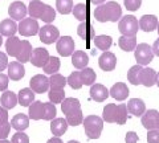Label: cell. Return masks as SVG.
<instances>
[{"label": "cell", "instance_id": "obj_1", "mask_svg": "<svg viewBox=\"0 0 159 143\" xmlns=\"http://www.w3.org/2000/svg\"><path fill=\"white\" fill-rule=\"evenodd\" d=\"M122 16V8L117 2H107L98 6L94 11V17L99 23H117Z\"/></svg>", "mask_w": 159, "mask_h": 143}, {"label": "cell", "instance_id": "obj_2", "mask_svg": "<svg viewBox=\"0 0 159 143\" xmlns=\"http://www.w3.org/2000/svg\"><path fill=\"white\" fill-rule=\"evenodd\" d=\"M85 134L89 139H98L103 129V119L98 115H88L82 122Z\"/></svg>", "mask_w": 159, "mask_h": 143}, {"label": "cell", "instance_id": "obj_3", "mask_svg": "<svg viewBox=\"0 0 159 143\" xmlns=\"http://www.w3.org/2000/svg\"><path fill=\"white\" fill-rule=\"evenodd\" d=\"M118 29L122 33V36H137L138 29H139V23L135 16L126 15V16H123L119 20Z\"/></svg>", "mask_w": 159, "mask_h": 143}, {"label": "cell", "instance_id": "obj_4", "mask_svg": "<svg viewBox=\"0 0 159 143\" xmlns=\"http://www.w3.org/2000/svg\"><path fill=\"white\" fill-rule=\"evenodd\" d=\"M134 57H135L138 65H142V66L148 65V64L152 61V58H154L152 48L146 42L138 44L135 51H134Z\"/></svg>", "mask_w": 159, "mask_h": 143}, {"label": "cell", "instance_id": "obj_5", "mask_svg": "<svg viewBox=\"0 0 159 143\" xmlns=\"http://www.w3.org/2000/svg\"><path fill=\"white\" fill-rule=\"evenodd\" d=\"M39 31H40V27H39V23L36 19L25 17L19 24V33L21 36H25V37L34 36V34L39 33Z\"/></svg>", "mask_w": 159, "mask_h": 143}, {"label": "cell", "instance_id": "obj_6", "mask_svg": "<svg viewBox=\"0 0 159 143\" xmlns=\"http://www.w3.org/2000/svg\"><path fill=\"white\" fill-rule=\"evenodd\" d=\"M39 36H40V41H43L44 44H53L60 38V32L52 24H47L43 28H40Z\"/></svg>", "mask_w": 159, "mask_h": 143}, {"label": "cell", "instance_id": "obj_7", "mask_svg": "<svg viewBox=\"0 0 159 143\" xmlns=\"http://www.w3.org/2000/svg\"><path fill=\"white\" fill-rule=\"evenodd\" d=\"M74 48H76L74 47V40L70 36H62L57 40L56 49L60 56H62V57L72 56L74 53Z\"/></svg>", "mask_w": 159, "mask_h": 143}, {"label": "cell", "instance_id": "obj_8", "mask_svg": "<svg viewBox=\"0 0 159 143\" xmlns=\"http://www.w3.org/2000/svg\"><path fill=\"white\" fill-rule=\"evenodd\" d=\"M29 87L32 89L34 93H40V94H43V93H47L51 86H49V78L44 74H36L31 78V81H29Z\"/></svg>", "mask_w": 159, "mask_h": 143}, {"label": "cell", "instance_id": "obj_9", "mask_svg": "<svg viewBox=\"0 0 159 143\" xmlns=\"http://www.w3.org/2000/svg\"><path fill=\"white\" fill-rule=\"evenodd\" d=\"M142 125L147 130H159V111L157 110H146L142 115Z\"/></svg>", "mask_w": 159, "mask_h": 143}, {"label": "cell", "instance_id": "obj_10", "mask_svg": "<svg viewBox=\"0 0 159 143\" xmlns=\"http://www.w3.org/2000/svg\"><path fill=\"white\" fill-rule=\"evenodd\" d=\"M8 13L11 16L12 20L15 21H21L23 19H25L28 13V7L21 2H13L8 8Z\"/></svg>", "mask_w": 159, "mask_h": 143}, {"label": "cell", "instance_id": "obj_11", "mask_svg": "<svg viewBox=\"0 0 159 143\" xmlns=\"http://www.w3.org/2000/svg\"><path fill=\"white\" fill-rule=\"evenodd\" d=\"M98 65L102 70L111 72L117 66V57L111 52H103L98 58Z\"/></svg>", "mask_w": 159, "mask_h": 143}, {"label": "cell", "instance_id": "obj_12", "mask_svg": "<svg viewBox=\"0 0 159 143\" xmlns=\"http://www.w3.org/2000/svg\"><path fill=\"white\" fill-rule=\"evenodd\" d=\"M49 57L51 56H49V53L45 48H36V49H33L29 62H32V65L37 68H43L48 62Z\"/></svg>", "mask_w": 159, "mask_h": 143}, {"label": "cell", "instance_id": "obj_13", "mask_svg": "<svg viewBox=\"0 0 159 143\" xmlns=\"http://www.w3.org/2000/svg\"><path fill=\"white\" fill-rule=\"evenodd\" d=\"M77 34L82 38V40L90 41V40H94V37H96V29H94V27H93L92 23H89V21L86 20V21H82V23L78 25V28H77Z\"/></svg>", "mask_w": 159, "mask_h": 143}, {"label": "cell", "instance_id": "obj_14", "mask_svg": "<svg viewBox=\"0 0 159 143\" xmlns=\"http://www.w3.org/2000/svg\"><path fill=\"white\" fill-rule=\"evenodd\" d=\"M8 77L12 81H20L21 78L25 76V68L21 62L19 61H12L11 64H8Z\"/></svg>", "mask_w": 159, "mask_h": 143}, {"label": "cell", "instance_id": "obj_15", "mask_svg": "<svg viewBox=\"0 0 159 143\" xmlns=\"http://www.w3.org/2000/svg\"><path fill=\"white\" fill-rule=\"evenodd\" d=\"M138 23H139V29H142L143 32H152L157 29L159 21L155 15H143Z\"/></svg>", "mask_w": 159, "mask_h": 143}, {"label": "cell", "instance_id": "obj_16", "mask_svg": "<svg viewBox=\"0 0 159 143\" xmlns=\"http://www.w3.org/2000/svg\"><path fill=\"white\" fill-rule=\"evenodd\" d=\"M109 92H110V96L114 98V100H117V101H125L126 98L129 97V94H130L127 85H126V83H123V82L114 83Z\"/></svg>", "mask_w": 159, "mask_h": 143}, {"label": "cell", "instance_id": "obj_17", "mask_svg": "<svg viewBox=\"0 0 159 143\" xmlns=\"http://www.w3.org/2000/svg\"><path fill=\"white\" fill-rule=\"evenodd\" d=\"M110 96V92L107 89L101 85V83H94L90 86V98L96 102H103L106 101V98Z\"/></svg>", "mask_w": 159, "mask_h": 143}, {"label": "cell", "instance_id": "obj_18", "mask_svg": "<svg viewBox=\"0 0 159 143\" xmlns=\"http://www.w3.org/2000/svg\"><path fill=\"white\" fill-rule=\"evenodd\" d=\"M47 6L48 4L40 2V0H31V3H29L28 6V13H29V17L32 19H41L44 12H45L47 9Z\"/></svg>", "mask_w": 159, "mask_h": 143}, {"label": "cell", "instance_id": "obj_19", "mask_svg": "<svg viewBox=\"0 0 159 143\" xmlns=\"http://www.w3.org/2000/svg\"><path fill=\"white\" fill-rule=\"evenodd\" d=\"M127 110L134 117H142L146 111L145 102H143L141 98H131V100L127 102Z\"/></svg>", "mask_w": 159, "mask_h": 143}, {"label": "cell", "instance_id": "obj_20", "mask_svg": "<svg viewBox=\"0 0 159 143\" xmlns=\"http://www.w3.org/2000/svg\"><path fill=\"white\" fill-rule=\"evenodd\" d=\"M19 32V25L12 19H6L0 23V34L6 37H12Z\"/></svg>", "mask_w": 159, "mask_h": 143}, {"label": "cell", "instance_id": "obj_21", "mask_svg": "<svg viewBox=\"0 0 159 143\" xmlns=\"http://www.w3.org/2000/svg\"><path fill=\"white\" fill-rule=\"evenodd\" d=\"M157 83V72L151 68H143L141 72V85L151 87Z\"/></svg>", "mask_w": 159, "mask_h": 143}, {"label": "cell", "instance_id": "obj_22", "mask_svg": "<svg viewBox=\"0 0 159 143\" xmlns=\"http://www.w3.org/2000/svg\"><path fill=\"white\" fill-rule=\"evenodd\" d=\"M68 121L66 118H54L51 122V131L53 135L56 136H61L66 132L68 130Z\"/></svg>", "mask_w": 159, "mask_h": 143}, {"label": "cell", "instance_id": "obj_23", "mask_svg": "<svg viewBox=\"0 0 159 143\" xmlns=\"http://www.w3.org/2000/svg\"><path fill=\"white\" fill-rule=\"evenodd\" d=\"M32 52H33V49H32L31 42L27 41V40H23L21 41V47H20V51H19L17 56H16V60L19 62H21V64L28 62L29 60H31Z\"/></svg>", "mask_w": 159, "mask_h": 143}, {"label": "cell", "instance_id": "obj_24", "mask_svg": "<svg viewBox=\"0 0 159 143\" xmlns=\"http://www.w3.org/2000/svg\"><path fill=\"white\" fill-rule=\"evenodd\" d=\"M28 117L29 119L33 121H40L43 119V114H44V102L41 101H34L32 102L28 107Z\"/></svg>", "mask_w": 159, "mask_h": 143}, {"label": "cell", "instance_id": "obj_25", "mask_svg": "<svg viewBox=\"0 0 159 143\" xmlns=\"http://www.w3.org/2000/svg\"><path fill=\"white\" fill-rule=\"evenodd\" d=\"M72 64L76 69H80V70H81V69L88 66L89 56L84 51H74V53L72 55Z\"/></svg>", "mask_w": 159, "mask_h": 143}, {"label": "cell", "instance_id": "obj_26", "mask_svg": "<svg viewBox=\"0 0 159 143\" xmlns=\"http://www.w3.org/2000/svg\"><path fill=\"white\" fill-rule=\"evenodd\" d=\"M0 103H2V106L4 107V109H7V110L13 109V107L19 103L17 94H15L13 92L6 90V92H4L3 94H2V98H0Z\"/></svg>", "mask_w": 159, "mask_h": 143}, {"label": "cell", "instance_id": "obj_27", "mask_svg": "<svg viewBox=\"0 0 159 143\" xmlns=\"http://www.w3.org/2000/svg\"><path fill=\"white\" fill-rule=\"evenodd\" d=\"M17 100H19V105H21L24 107H29V105L34 102V92L31 87L21 89L17 94Z\"/></svg>", "mask_w": 159, "mask_h": 143}, {"label": "cell", "instance_id": "obj_28", "mask_svg": "<svg viewBox=\"0 0 159 143\" xmlns=\"http://www.w3.org/2000/svg\"><path fill=\"white\" fill-rule=\"evenodd\" d=\"M11 126L16 131H24L25 129H28V126H29V117L23 114V113H19V114H16L12 118Z\"/></svg>", "mask_w": 159, "mask_h": 143}, {"label": "cell", "instance_id": "obj_29", "mask_svg": "<svg viewBox=\"0 0 159 143\" xmlns=\"http://www.w3.org/2000/svg\"><path fill=\"white\" fill-rule=\"evenodd\" d=\"M20 47H21V40L16 36H12V37H8L7 38V42H6V51H7V55L11 56V57H16L17 53L20 51Z\"/></svg>", "mask_w": 159, "mask_h": 143}, {"label": "cell", "instance_id": "obj_30", "mask_svg": "<svg viewBox=\"0 0 159 143\" xmlns=\"http://www.w3.org/2000/svg\"><path fill=\"white\" fill-rule=\"evenodd\" d=\"M118 45L122 51L133 52L137 48V37L135 36H121L118 40Z\"/></svg>", "mask_w": 159, "mask_h": 143}, {"label": "cell", "instance_id": "obj_31", "mask_svg": "<svg viewBox=\"0 0 159 143\" xmlns=\"http://www.w3.org/2000/svg\"><path fill=\"white\" fill-rule=\"evenodd\" d=\"M81 109V103H80V101L77 100V98H65L62 102H61V110L64 114H69V113H72L74 110H78Z\"/></svg>", "mask_w": 159, "mask_h": 143}, {"label": "cell", "instance_id": "obj_32", "mask_svg": "<svg viewBox=\"0 0 159 143\" xmlns=\"http://www.w3.org/2000/svg\"><path fill=\"white\" fill-rule=\"evenodd\" d=\"M102 119L107 123L117 122V105L116 103H107V105L103 107Z\"/></svg>", "mask_w": 159, "mask_h": 143}, {"label": "cell", "instance_id": "obj_33", "mask_svg": "<svg viewBox=\"0 0 159 143\" xmlns=\"http://www.w3.org/2000/svg\"><path fill=\"white\" fill-rule=\"evenodd\" d=\"M80 77H81V81L84 85H86V86H92L94 85V82H96V72L93 70L92 68H84L80 70Z\"/></svg>", "mask_w": 159, "mask_h": 143}, {"label": "cell", "instance_id": "obj_34", "mask_svg": "<svg viewBox=\"0 0 159 143\" xmlns=\"http://www.w3.org/2000/svg\"><path fill=\"white\" fill-rule=\"evenodd\" d=\"M94 44L96 47L99 49V51H103V52H107L109 48L111 47L113 44V38L110 36H106V34H99V36L94 37Z\"/></svg>", "mask_w": 159, "mask_h": 143}, {"label": "cell", "instance_id": "obj_35", "mask_svg": "<svg viewBox=\"0 0 159 143\" xmlns=\"http://www.w3.org/2000/svg\"><path fill=\"white\" fill-rule=\"evenodd\" d=\"M142 65H134L129 69L127 72V81L133 83V85H141V72H142Z\"/></svg>", "mask_w": 159, "mask_h": 143}, {"label": "cell", "instance_id": "obj_36", "mask_svg": "<svg viewBox=\"0 0 159 143\" xmlns=\"http://www.w3.org/2000/svg\"><path fill=\"white\" fill-rule=\"evenodd\" d=\"M58 69H60V60L57 57H49V60L48 62L45 64V65L43 66V70L45 74H56V73L58 72Z\"/></svg>", "mask_w": 159, "mask_h": 143}, {"label": "cell", "instance_id": "obj_37", "mask_svg": "<svg viewBox=\"0 0 159 143\" xmlns=\"http://www.w3.org/2000/svg\"><path fill=\"white\" fill-rule=\"evenodd\" d=\"M72 13L78 21H81V23L86 21V19H88V7L84 3H78V4H76V6L73 7Z\"/></svg>", "mask_w": 159, "mask_h": 143}, {"label": "cell", "instance_id": "obj_38", "mask_svg": "<svg viewBox=\"0 0 159 143\" xmlns=\"http://www.w3.org/2000/svg\"><path fill=\"white\" fill-rule=\"evenodd\" d=\"M66 121H68V125L73 126V127L81 125V123L84 122V114H82L81 109L74 110L72 113H69V114H66Z\"/></svg>", "mask_w": 159, "mask_h": 143}, {"label": "cell", "instance_id": "obj_39", "mask_svg": "<svg viewBox=\"0 0 159 143\" xmlns=\"http://www.w3.org/2000/svg\"><path fill=\"white\" fill-rule=\"evenodd\" d=\"M48 97H49V101L54 103V105L56 103H61L65 100V92H64V89H49Z\"/></svg>", "mask_w": 159, "mask_h": 143}, {"label": "cell", "instance_id": "obj_40", "mask_svg": "<svg viewBox=\"0 0 159 143\" xmlns=\"http://www.w3.org/2000/svg\"><path fill=\"white\" fill-rule=\"evenodd\" d=\"M66 83H68L66 78L61 74H58V73L52 74L51 78H49V86H51V89H64Z\"/></svg>", "mask_w": 159, "mask_h": 143}, {"label": "cell", "instance_id": "obj_41", "mask_svg": "<svg viewBox=\"0 0 159 143\" xmlns=\"http://www.w3.org/2000/svg\"><path fill=\"white\" fill-rule=\"evenodd\" d=\"M73 0H57L56 8L61 15H68L73 11Z\"/></svg>", "mask_w": 159, "mask_h": 143}, {"label": "cell", "instance_id": "obj_42", "mask_svg": "<svg viewBox=\"0 0 159 143\" xmlns=\"http://www.w3.org/2000/svg\"><path fill=\"white\" fill-rule=\"evenodd\" d=\"M57 114V109L54 106V103L49 102V103H44V114H43V119L45 121H53L56 118Z\"/></svg>", "mask_w": 159, "mask_h": 143}, {"label": "cell", "instance_id": "obj_43", "mask_svg": "<svg viewBox=\"0 0 159 143\" xmlns=\"http://www.w3.org/2000/svg\"><path fill=\"white\" fill-rule=\"evenodd\" d=\"M127 105L121 103L117 106V125H125L127 121Z\"/></svg>", "mask_w": 159, "mask_h": 143}, {"label": "cell", "instance_id": "obj_44", "mask_svg": "<svg viewBox=\"0 0 159 143\" xmlns=\"http://www.w3.org/2000/svg\"><path fill=\"white\" fill-rule=\"evenodd\" d=\"M68 85L72 89H81L84 86V83L81 81V77H80V72H73L70 73V76L66 78Z\"/></svg>", "mask_w": 159, "mask_h": 143}, {"label": "cell", "instance_id": "obj_45", "mask_svg": "<svg viewBox=\"0 0 159 143\" xmlns=\"http://www.w3.org/2000/svg\"><path fill=\"white\" fill-rule=\"evenodd\" d=\"M54 19H56V11H54V8H52L51 6H47V9L45 12H44L41 20L45 21L47 24H51Z\"/></svg>", "mask_w": 159, "mask_h": 143}, {"label": "cell", "instance_id": "obj_46", "mask_svg": "<svg viewBox=\"0 0 159 143\" xmlns=\"http://www.w3.org/2000/svg\"><path fill=\"white\" fill-rule=\"evenodd\" d=\"M123 4H125V7L127 11H138L139 8L142 6V0H123Z\"/></svg>", "mask_w": 159, "mask_h": 143}, {"label": "cell", "instance_id": "obj_47", "mask_svg": "<svg viewBox=\"0 0 159 143\" xmlns=\"http://www.w3.org/2000/svg\"><path fill=\"white\" fill-rule=\"evenodd\" d=\"M11 123L9 122H4L0 123V141L7 139V136L9 135V131H11Z\"/></svg>", "mask_w": 159, "mask_h": 143}, {"label": "cell", "instance_id": "obj_48", "mask_svg": "<svg viewBox=\"0 0 159 143\" xmlns=\"http://www.w3.org/2000/svg\"><path fill=\"white\" fill-rule=\"evenodd\" d=\"M12 143H29V138L23 131H17L12 136Z\"/></svg>", "mask_w": 159, "mask_h": 143}, {"label": "cell", "instance_id": "obj_49", "mask_svg": "<svg viewBox=\"0 0 159 143\" xmlns=\"http://www.w3.org/2000/svg\"><path fill=\"white\" fill-rule=\"evenodd\" d=\"M147 142L148 143H159V130H148Z\"/></svg>", "mask_w": 159, "mask_h": 143}, {"label": "cell", "instance_id": "obj_50", "mask_svg": "<svg viewBox=\"0 0 159 143\" xmlns=\"http://www.w3.org/2000/svg\"><path fill=\"white\" fill-rule=\"evenodd\" d=\"M9 83V77L7 74L0 73V92H6Z\"/></svg>", "mask_w": 159, "mask_h": 143}, {"label": "cell", "instance_id": "obj_51", "mask_svg": "<svg viewBox=\"0 0 159 143\" xmlns=\"http://www.w3.org/2000/svg\"><path fill=\"white\" fill-rule=\"evenodd\" d=\"M125 142L126 143H138V134H137V132H134V131L126 132Z\"/></svg>", "mask_w": 159, "mask_h": 143}, {"label": "cell", "instance_id": "obj_52", "mask_svg": "<svg viewBox=\"0 0 159 143\" xmlns=\"http://www.w3.org/2000/svg\"><path fill=\"white\" fill-rule=\"evenodd\" d=\"M7 68H8V57L6 53L0 52V72H3Z\"/></svg>", "mask_w": 159, "mask_h": 143}, {"label": "cell", "instance_id": "obj_53", "mask_svg": "<svg viewBox=\"0 0 159 143\" xmlns=\"http://www.w3.org/2000/svg\"><path fill=\"white\" fill-rule=\"evenodd\" d=\"M8 122V110L4 109L3 106H0V123Z\"/></svg>", "mask_w": 159, "mask_h": 143}, {"label": "cell", "instance_id": "obj_54", "mask_svg": "<svg viewBox=\"0 0 159 143\" xmlns=\"http://www.w3.org/2000/svg\"><path fill=\"white\" fill-rule=\"evenodd\" d=\"M151 48H152V52H154V55L159 57V37H158L157 40H155V42H154V45H152Z\"/></svg>", "mask_w": 159, "mask_h": 143}, {"label": "cell", "instance_id": "obj_55", "mask_svg": "<svg viewBox=\"0 0 159 143\" xmlns=\"http://www.w3.org/2000/svg\"><path fill=\"white\" fill-rule=\"evenodd\" d=\"M47 143H64L61 139H60V136H53V138H51Z\"/></svg>", "mask_w": 159, "mask_h": 143}, {"label": "cell", "instance_id": "obj_56", "mask_svg": "<svg viewBox=\"0 0 159 143\" xmlns=\"http://www.w3.org/2000/svg\"><path fill=\"white\" fill-rule=\"evenodd\" d=\"M89 2L93 3V4H97V6H101V4H103L106 0H89Z\"/></svg>", "mask_w": 159, "mask_h": 143}, {"label": "cell", "instance_id": "obj_57", "mask_svg": "<svg viewBox=\"0 0 159 143\" xmlns=\"http://www.w3.org/2000/svg\"><path fill=\"white\" fill-rule=\"evenodd\" d=\"M155 85L159 87V73H157V83H155Z\"/></svg>", "mask_w": 159, "mask_h": 143}, {"label": "cell", "instance_id": "obj_58", "mask_svg": "<svg viewBox=\"0 0 159 143\" xmlns=\"http://www.w3.org/2000/svg\"><path fill=\"white\" fill-rule=\"evenodd\" d=\"M0 143H12V142H9L7 139H3V141H0Z\"/></svg>", "mask_w": 159, "mask_h": 143}, {"label": "cell", "instance_id": "obj_59", "mask_svg": "<svg viewBox=\"0 0 159 143\" xmlns=\"http://www.w3.org/2000/svg\"><path fill=\"white\" fill-rule=\"evenodd\" d=\"M2 44H3V36L0 34V47H2Z\"/></svg>", "mask_w": 159, "mask_h": 143}, {"label": "cell", "instance_id": "obj_60", "mask_svg": "<svg viewBox=\"0 0 159 143\" xmlns=\"http://www.w3.org/2000/svg\"><path fill=\"white\" fill-rule=\"evenodd\" d=\"M68 143H80V142L78 141H69Z\"/></svg>", "mask_w": 159, "mask_h": 143}, {"label": "cell", "instance_id": "obj_61", "mask_svg": "<svg viewBox=\"0 0 159 143\" xmlns=\"http://www.w3.org/2000/svg\"><path fill=\"white\" fill-rule=\"evenodd\" d=\"M157 31H158V33H159V23H158V27H157Z\"/></svg>", "mask_w": 159, "mask_h": 143}]
</instances>
